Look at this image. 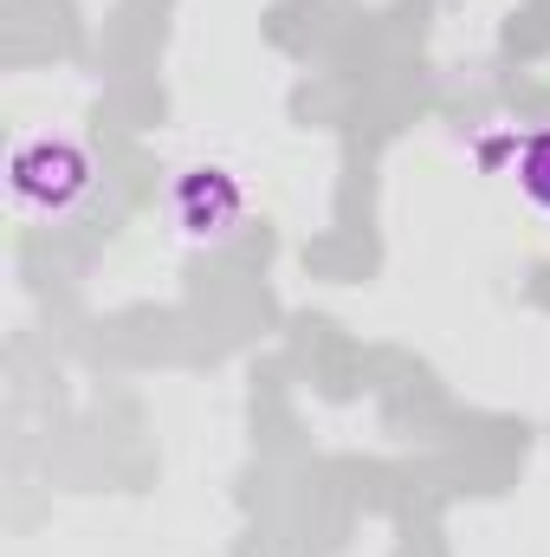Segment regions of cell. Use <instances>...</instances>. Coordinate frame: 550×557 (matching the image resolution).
I'll use <instances>...</instances> for the list:
<instances>
[{
  "mask_svg": "<svg viewBox=\"0 0 550 557\" xmlns=\"http://www.w3.org/2000/svg\"><path fill=\"white\" fill-rule=\"evenodd\" d=\"M98 182V162L78 137H26L7 162V188L33 214H72Z\"/></svg>",
  "mask_w": 550,
  "mask_h": 557,
  "instance_id": "cell-1",
  "label": "cell"
},
{
  "mask_svg": "<svg viewBox=\"0 0 550 557\" xmlns=\"http://www.w3.org/2000/svg\"><path fill=\"white\" fill-rule=\"evenodd\" d=\"M168 214H175V234H182L188 247H227V240L247 227V188H240L234 169L195 162V169L175 175Z\"/></svg>",
  "mask_w": 550,
  "mask_h": 557,
  "instance_id": "cell-2",
  "label": "cell"
},
{
  "mask_svg": "<svg viewBox=\"0 0 550 557\" xmlns=\"http://www.w3.org/2000/svg\"><path fill=\"white\" fill-rule=\"evenodd\" d=\"M512 182L532 208L550 214V131H532V137H512Z\"/></svg>",
  "mask_w": 550,
  "mask_h": 557,
  "instance_id": "cell-3",
  "label": "cell"
}]
</instances>
